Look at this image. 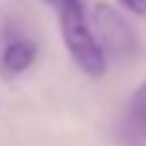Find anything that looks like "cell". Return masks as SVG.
Segmentation results:
<instances>
[{"label": "cell", "instance_id": "6da1fadb", "mask_svg": "<svg viewBox=\"0 0 146 146\" xmlns=\"http://www.w3.org/2000/svg\"><path fill=\"white\" fill-rule=\"evenodd\" d=\"M56 12H58V29H61L66 51L73 58V63L88 78H102L107 71V56H105L93 32V25L83 10V0H63Z\"/></svg>", "mask_w": 146, "mask_h": 146}, {"label": "cell", "instance_id": "7a4b0ae2", "mask_svg": "<svg viewBox=\"0 0 146 146\" xmlns=\"http://www.w3.org/2000/svg\"><path fill=\"white\" fill-rule=\"evenodd\" d=\"M93 32L98 36L105 56H112L115 61H134L139 56V34L134 25L110 3H98L90 17Z\"/></svg>", "mask_w": 146, "mask_h": 146}, {"label": "cell", "instance_id": "3957f363", "mask_svg": "<svg viewBox=\"0 0 146 146\" xmlns=\"http://www.w3.org/2000/svg\"><path fill=\"white\" fill-rule=\"evenodd\" d=\"M117 139L124 146H146V80L134 90L119 122Z\"/></svg>", "mask_w": 146, "mask_h": 146}, {"label": "cell", "instance_id": "277c9868", "mask_svg": "<svg viewBox=\"0 0 146 146\" xmlns=\"http://www.w3.org/2000/svg\"><path fill=\"white\" fill-rule=\"evenodd\" d=\"M36 61V44L27 36H15L3 46V56H0V76L5 80H12L29 71L32 63Z\"/></svg>", "mask_w": 146, "mask_h": 146}, {"label": "cell", "instance_id": "5b68a950", "mask_svg": "<svg viewBox=\"0 0 146 146\" xmlns=\"http://www.w3.org/2000/svg\"><path fill=\"white\" fill-rule=\"evenodd\" d=\"M119 3L134 15H146V0H119Z\"/></svg>", "mask_w": 146, "mask_h": 146}, {"label": "cell", "instance_id": "8992f818", "mask_svg": "<svg viewBox=\"0 0 146 146\" xmlns=\"http://www.w3.org/2000/svg\"><path fill=\"white\" fill-rule=\"evenodd\" d=\"M44 3H46V5H51L54 10H58V7H61V3H63V0H44Z\"/></svg>", "mask_w": 146, "mask_h": 146}]
</instances>
